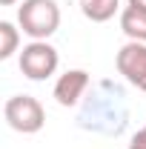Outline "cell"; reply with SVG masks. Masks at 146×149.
I'll list each match as a JSON object with an SVG mask.
<instances>
[{
  "label": "cell",
  "mask_w": 146,
  "mask_h": 149,
  "mask_svg": "<svg viewBox=\"0 0 146 149\" xmlns=\"http://www.w3.org/2000/svg\"><path fill=\"white\" fill-rule=\"evenodd\" d=\"M17 23L32 40H46L60 26V6L55 0H23L17 9Z\"/></svg>",
  "instance_id": "1"
},
{
  "label": "cell",
  "mask_w": 146,
  "mask_h": 149,
  "mask_svg": "<svg viewBox=\"0 0 146 149\" xmlns=\"http://www.w3.org/2000/svg\"><path fill=\"white\" fill-rule=\"evenodd\" d=\"M129 6H135V9H140V12H146V0H129Z\"/></svg>",
  "instance_id": "10"
},
{
  "label": "cell",
  "mask_w": 146,
  "mask_h": 149,
  "mask_svg": "<svg viewBox=\"0 0 146 149\" xmlns=\"http://www.w3.org/2000/svg\"><path fill=\"white\" fill-rule=\"evenodd\" d=\"M12 3H15V0H0V6H12Z\"/></svg>",
  "instance_id": "11"
},
{
  "label": "cell",
  "mask_w": 146,
  "mask_h": 149,
  "mask_svg": "<svg viewBox=\"0 0 146 149\" xmlns=\"http://www.w3.org/2000/svg\"><path fill=\"white\" fill-rule=\"evenodd\" d=\"M60 55L52 43L46 40H32L29 46H23L20 52V72L26 74L29 80H46L57 72Z\"/></svg>",
  "instance_id": "3"
},
{
  "label": "cell",
  "mask_w": 146,
  "mask_h": 149,
  "mask_svg": "<svg viewBox=\"0 0 146 149\" xmlns=\"http://www.w3.org/2000/svg\"><path fill=\"white\" fill-rule=\"evenodd\" d=\"M17 43H20V35L17 29L9 23V20H3L0 23V60H9V57L17 52Z\"/></svg>",
  "instance_id": "8"
},
{
  "label": "cell",
  "mask_w": 146,
  "mask_h": 149,
  "mask_svg": "<svg viewBox=\"0 0 146 149\" xmlns=\"http://www.w3.org/2000/svg\"><path fill=\"white\" fill-rule=\"evenodd\" d=\"M80 12L92 23H106L120 12V0H80Z\"/></svg>",
  "instance_id": "7"
},
{
  "label": "cell",
  "mask_w": 146,
  "mask_h": 149,
  "mask_svg": "<svg viewBox=\"0 0 146 149\" xmlns=\"http://www.w3.org/2000/svg\"><path fill=\"white\" fill-rule=\"evenodd\" d=\"M129 149H146V126H143L140 132H138L135 138H132V143H129Z\"/></svg>",
  "instance_id": "9"
},
{
  "label": "cell",
  "mask_w": 146,
  "mask_h": 149,
  "mask_svg": "<svg viewBox=\"0 0 146 149\" xmlns=\"http://www.w3.org/2000/svg\"><path fill=\"white\" fill-rule=\"evenodd\" d=\"M86 89H89V72H83V69H69V72H63L57 77L52 95H55V100L60 106H77Z\"/></svg>",
  "instance_id": "5"
},
{
  "label": "cell",
  "mask_w": 146,
  "mask_h": 149,
  "mask_svg": "<svg viewBox=\"0 0 146 149\" xmlns=\"http://www.w3.org/2000/svg\"><path fill=\"white\" fill-rule=\"evenodd\" d=\"M120 29L129 40L135 43H146V12L135 9V6H126L120 12Z\"/></svg>",
  "instance_id": "6"
},
{
  "label": "cell",
  "mask_w": 146,
  "mask_h": 149,
  "mask_svg": "<svg viewBox=\"0 0 146 149\" xmlns=\"http://www.w3.org/2000/svg\"><path fill=\"white\" fill-rule=\"evenodd\" d=\"M115 63H117V72L123 74L132 86H138L140 92H146V43L129 40L126 46H120Z\"/></svg>",
  "instance_id": "4"
},
{
  "label": "cell",
  "mask_w": 146,
  "mask_h": 149,
  "mask_svg": "<svg viewBox=\"0 0 146 149\" xmlns=\"http://www.w3.org/2000/svg\"><path fill=\"white\" fill-rule=\"evenodd\" d=\"M3 118L15 132H23V135H35L46 123V112L40 100L32 95H12L3 106Z\"/></svg>",
  "instance_id": "2"
}]
</instances>
